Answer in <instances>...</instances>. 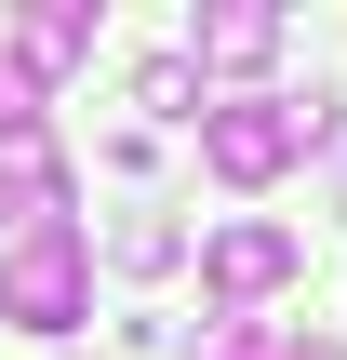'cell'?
<instances>
[{
    "mask_svg": "<svg viewBox=\"0 0 347 360\" xmlns=\"http://www.w3.org/2000/svg\"><path fill=\"white\" fill-rule=\"evenodd\" d=\"M134 107H147V120H201L214 94H201V67H187V53H147V67H134Z\"/></svg>",
    "mask_w": 347,
    "mask_h": 360,
    "instance_id": "8992f818",
    "label": "cell"
},
{
    "mask_svg": "<svg viewBox=\"0 0 347 360\" xmlns=\"http://www.w3.org/2000/svg\"><path fill=\"white\" fill-rule=\"evenodd\" d=\"M294 360H347V347H294Z\"/></svg>",
    "mask_w": 347,
    "mask_h": 360,
    "instance_id": "9c48e42d",
    "label": "cell"
},
{
    "mask_svg": "<svg viewBox=\"0 0 347 360\" xmlns=\"http://www.w3.org/2000/svg\"><path fill=\"white\" fill-rule=\"evenodd\" d=\"M0 321L13 334H80L94 321V227H13L0 240Z\"/></svg>",
    "mask_w": 347,
    "mask_h": 360,
    "instance_id": "7a4b0ae2",
    "label": "cell"
},
{
    "mask_svg": "<svg viewBox=\"0 0 347 360\" xmlns=\"http://www.w3.org/2000/svg\"><path fill=\"white\" fill-rule=\"evenodd\" d=\"M281 40H294L281 0H201V13H187V67H267Z\"/></svg>",
    "mask_w": 347,
    "mask_h": 360,
    "instance_id": "5b68a950",
    "label": "cell"
},
{
    "mask_svg": "<svg viewBox=\"0 0 347 360\" xmlns=\"http://www.w3.org/2000/svg\"><path fill=\"white\" fill-rule=\"evenodd\" d=\"M294 281H308V240H294L281 214H227V227L201 240V294H214L227 321H254V307L294 294Z\"/></svg>",
    "mask_w": 347,
    "mask_h": 360,
    "instance_id": "3957f363",
    "label": "cell"
},
{
    "mask_svg": "<svg viewBox=\"0 0 347 360\" xmlns=\"http://www.w3.org/2000/svg\"><path fill=\"white\" fill-rule=\"evenodd\" d=\"M80 53H94V0H27V13H13V40H0V67H13L27 94H53Z\"/></svg>",
    "mask_w": 347,
    "mask_h": 360,
    "instance_id": "277c9868",
    "label": "cell"
},
{
    "mask_svg": "<svg viewBox=\"0 0 347 360\" xmlns=\"http://www.w3.org/2000/svg\"><path fill=\"white\" fill-rule=\"evenodd\" d=\"M174 254H187V227H174V214H120V227H107V267H134V281H160Z\"/></svg>",
    "mask_w": 347,
    "mask_h": 360,
    "instance_id": "52a82bcc",
    "label": "cell"
},
{
    "mask_svg": "<svg viewBox=\"0 0 347 360\" xmlns=\"http://www.w3.org/2000/svg\"><path fill=\"white\" fill-rule=\"evenodd\" d=\"M187 360H294V347H281V321H214Z\"/></svg>",
    "mask_w": 347,
    "mask_h": 360,
    "instance_id": "ba28073f",
    "label": "cell"
},
{
    "mask_svg": "<svg viewBox=\"0 0 347 360\" xmlns=\"http://www.w3.org/2000/svg\"><path fill=\"white\" fill-rule=\"evenodd\" d=\"M308 147H334V94H227V107H201L214 187H281Z\"/></svg>",
    "mask_w": 347,
    "mask_h": 360,
    "instance_id": "6da1fadb",
    "label": "cell"
},
{
    "mask_svg": "<svg viewBox=\"0 0 347 360\" xmlns=\"http://www.w3.org/2000/svg\"><path fill=\"white\" fill-rule=\"evenodd\" d=\"M334 200H347V160H334Z\"/></svg>",
    "mask_w": 347,
    "mask_h": 360,
    "instance_id": "30bf717a",
    "label": "cell"
}]
</instances>
